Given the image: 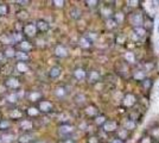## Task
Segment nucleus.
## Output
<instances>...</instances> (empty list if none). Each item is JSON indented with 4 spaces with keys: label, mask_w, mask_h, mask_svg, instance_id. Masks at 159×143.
I'll return each instance as SVG.
<instances>
[{
    "label": "nucleus",
    "mask_w": 159,
    "mask_h": 143,
    "mask_svg": "<svg viewBox=\"0 0 159 143\" xmlns=\"http://www.w3.org/2000/svg\"><path fill=\"white\" fill-rule=\"evenodd\" d=\"M23 31H24L25 36H27V37H35L36 33H37V27H36V25L33 23H29V24H26L23 27Z\"/></svg>",
    "instance_id": "1"
},
{
    "label": "nucleus",
    "mask_w": 159,
    "mask_h": 143,
    "mask_svg": "<svg viewBox=\"0 0 159 143\" xmlns=\"http://www.w3.org/2000/svg\"><path fill=\"white\" fill-rule=\"evenodd\" d=\"M5 85H6V87H8V88H11V90H17V88L20 86V81H19L17 78L11 76V78H8V79L6 80Z\"/></svg>",
    "instance_id": "2"
},
{
    "label": "nucleus",
    "mask_w": 159,
    "mask_h": 143,
    "mask_svg": "<svg viewBox=\"0 0 159 143\" xmlns=\"http://www.w3.org/2000/svg\"><path fill=\"white\" fill-rule=\"evenodd\" d=\"M130 20H131V24H133L137 27H140V25L143 23V17H141L140 13H133L131 16V19Z\"/></svg>",
    "instance_id": "3"
},
{
    "label": "nucleus",
    "mask_w": 159,
    "mask_h": 143,
    "mask_svg": "<svg viewBox=\"0 0 159 143\" xmlns=\"http://www.w3.org/2000/svg\"><path fill=\"white\" fill-rule=\"evenodd\" d=\"M39 111H42V112H50L51 110H52V104L50 103V102H48V100H42V102H39Z\"/></svg>",
    "instance_id": "4"
},
{
    "label": "nucleus",
    "mask_w": 159,
    "mask_h": 143,
    "mask_svg": "<svg viewBox=\"0 0 159 143\" xmlns=\"http://www.w3.org/2000/svg\"><path fill=\"white\" fill-rule=\"evenodd\" d=\"M36 25V27H37V30H39V31H42V32H45V31H48L49 30V23L46 21V20H44V19H39V20H37V23L35 24Z\"/></svg>",
    "instance_id": "5"
},
{
    "label": "nucleus",
    "mask_w": 159,
    "mask_h": 143,
    "mask_svg": "<svg viewBox=\"0 0 159 143\" xmlns=\"http://www.w3.org/2000/svg\"><path fill=\"white\" fill-rule=\"evenodd\" d=\"M19 127H20V129H21V130L27 131V130H31V129H32L33 124H32V122H31V121H29V119H23V121H20Z\"/></svg>",
    "instance_id": "6"
},
{
    "label": "nucleus",
    "mask_w": 159,
    "mask_h": 143,
    "mask_svg": "<svg viewBox=\"0 0 159 143\" xmlns=\"http://www.w3.org/2000/svg\"><path fill=\"white\" fill-rule=\"evenodd\" d=\"M55 54H56V56H58V57H66V56L68 55V50H67L63 45H57L56 49H55Z\"/></svg>",
    "instance_id": "7"
},
{
    "label": "nucleus",
    "mask_w": 159,
    "mask_h": 143,
    "mask_svg": "<svg viewBox=\"0 0 159 143\" xmlns=\"http://www.w3.org/2000/svg\"><path fill=\"white\" fill-rule=\"evenodd\" d=\"M19 49H20V51H23V53H27V51H30V50L32 49V45H31V43L27 42V41H21V42L19 43Z\"/></svg>",
    "instance_id": "8"
},
{
    "label": "nucleus",
    "mask_w": 159,
    "mask_h": 143,
    "mask_svg": "<svg viewBox=\"0 0 159 143\" xmlns=\"http://www.w3.org/2000/svg\"><path fill=\"white\" fill-rule=\"evenodd\" d=\"M61 73H62V69L60 68V67H52L51 69H50V72H49V76L50 78H52V79H57L60 75H61Z\"/></svg>",
    "instance_id": "9"
},
{
    "label": "nucleus",
    "mask_w": 159,
    "mask_h": 143,
    "mask_svg": "<svg viewBox=\"0 0 159 143\" xmlns=\"http://www.w3.org/2000/svg\"><path fill=\"white\" fill-rule=\"evenodd\" d=\"M134 103H135V97H134L133 94H127V96L125 97V99H124V105L127 106V107L132 106Z\"/></svg>",
    "instance_id": "10"
},
{
    "label": "nucleus",
    "mask_w": 159,
    "mask_h": 143,
    "mask_svg": "<svg viewBox=\"0 0 159 143\" xmlns=\"http://www.w3.org/2000/svg\"><path fill=\"white\" fill-rule=\"evenodd\" d=\"M8 117H10L11 119H20V118L23 117V112H21L19 109H14V110H12V111L8 113Z\"/></svg>",
    "instance_id": "11"
},
{
    "label": "nucleus",
    "mask_w": 159,
    "mask_h": 143,
    "mask_svg": "<svg viewBox=\"0 0 159 143\" xmlns=\"http://www.w3.org/2000/svg\"><path fill=\"white\" fill-rule=\"evenodd\" d=\"M103 128H105V130H106V131L112 133V131H114V130L116 129V123H115V122H113V121H108V122H106V123H105Z\"/></svg>",
    "instance_id": "12"
},
{
    "label": "nucleus",
    "mask_w": 159,
    "mask_h": 143,
    "mask_svg": "<svg viewBox=\"0 0 159 143\" xmlns=\"http://www.w3.org/2000/svg\"><path fill=\"white\" fill-rule=\"evenodd\" d=\"M74 131V128L71 127V125H68V124H64V125H62L61 128H60V133L62 134V135H69V134H71Z\"/></svg>",
    "instance_id": "13"
},
{
    "label": "nucleus",
    "mask_w": 159,
    "mask_h": 143,
    "mask_svg": "<svg viewBox=\"0 0 159 143\" xmlns=\"http://www.w3.org/2000/svg\"><path fill=\"white\" fill-rule=\"evenodd\" d=\"M14 141V136L10 134H2L0 136V142L1 143H12Z\"/></svg>",
    "instance_id": "14"
},
{
    "label": "nucleus",
    "mask_w": 159,
    "mask_h": 143,
    "mask_svg": "<svg viewBox=\"0 0 159 143\" xmlns=\"http://www.w3.org/2000/svg\"><path fill=\"white\" fill-rule=\"evenodd\" d=\"M18 141H19V143H31L32 142V136L29 134H23L21 136H19Z\"/></svg>",
    "instance_id": "15"
},
{
    "label": "nucleus",
    "mask_w": 159,
    "mask_h": 143,
    "mask_svg": "<svg viewBox=\"0 0 159 143\" xmlns=\"http://www.w3.org/2000/svg\"><path fill=\"white\" fill-rule=\"evenodd\" d=\"M80 45L82 48H89L91 45V41L88 37H81L80 38Z\"/></svg>",
    "instance_id": "16"
},
{
    "label": "nucleus",
    "mask_w": 159,
    "mask_h": 143,
    "mask_svg": "<svg viewBox=\"0 0 159 143\" xmlns=\"http://www.w3.org/2000/svg\"><path fill=\"white\" fill-rule=\"evenodd\" d=\"M17 70L19 73H26V72H29V67L25 62H18L17 63Z\"/></svg>",
    "instance_id": "17"
},
{
    "label": "nucleus",
    "mask_w": 159,
    "mask_h": 143,
    "mask_svg": "<svg viewBox=\"0 0 159 143\" xmlns=\"http://www.w3.org/2000/svg\"><path fill=\"white\" fill-rule=\"evenodd\" d=\"M4 56H5V57H8V59H12V57L15 56V50H14L12 47L6 48L5 51H4Z\"/></svg>",
    "instance_id": "18"
},
{
    "label": "nucleus",
    "mask_w": 159,
    "mask_h": 143,
    "mask_svg": "<svg viewBox=\"0 0 159 143\" xmlns=\"http://www.w3.org/2000/svg\"><path fill=\"white\" fill-rule=\"evenodd\" d=\"M14 57H17V59L19 60V62H24V61H27V60H29V55H27L26 53H23V51L15 53V56H14Z\"/></svg>",
    "instance_id": "19"
},
{
    "label": "nucleus",
    "mask_w": 159,
    "mask_h": 143,
    "mask_svg": "<svg viewBox=\"0 0 159 143\" xmlns=\"http://www.w3.org/2000/svg\"><path fill=\"white\" fill-rule=\"evenodd\" d=\"M74 74H75V78H76L77 80H83V79L85 78V72H84L82 68H77V69L74 72Z\"/></svg>",
    "instance_id": "20"
},
{
    "label": "nucleus",
    "mask_w": 159,
    "mask_h": 143,
    "mask_svg": "<svg viewBox=\"0 0 159 143\" xmlns=\"http://www.w3.org/2000/svg\"><path fill=\"white\" fill-rule=\"evenodd\" d=\"M70 16L74 19H80L81 18V11H80L77 7H74V8L70 10Z\"/></svg>",
    "instance_id": "21"
},
{
    "label": "nucleus",
    "mask_w": 159,
    "mask_h": 143,
    "mask_svg": "<svg viewBox=\"0 0 159 143\" xmlns=\"http://www.w3.org/2000/svg\"><path fill=\"white\" fill-rule=\"evenodd\" d=\"M17 16H18V18H19L20 20H26V19L29 18V12L25 11V10H20V11H18Z\"/></svg>",
    "instance_id": "22"
},
{
    "label": "nucleus",
    "mask_w": 159,
    "mask_h": 143,
    "mask_svg": "<svg viewBox=\"0 0 159 143\" xmlns=\"http://www.w3.org/2000/svg\"><path fill=\"white\" fill-rule=\"evenodd\" d=\"M26 113H27L30 117H36V116H38L39 110H38L37 107H29V109L26 110Z\"/></svg>",
    "instance_id": "23"
},
{
    "label": "nucleus",
    "mask_w": 159,
    "mask_h": 143,
    "mask_svg": "<svg viewBox=\"0 0 159 143\" xmlns=\"http://www.w3.org/2000/svg\"><path fill=\"white\" fill-rule=\"evenodd\" d=\"M0 42H2V43H5V44H10V43L13 42V38H12V36H10V35H2V36L0 37Z\"/></svg>",
    "instance_id": "24"
},
{
    "label": "nucleus",
    "mask_w": 159,
    "mask_h": 143,
    "mask_svg": "<svg viewBox=\"0 0 159 143\" xmlns=\"http://www.w3.org/2000/svg\"><path fill=\"white\" fill-rule=\"evenodd\" d=\"M39 98H40V93L39 92H31V93H29L30 102H38Z\"/></svg>",
    "instance_id": "25"
},
{
    "label": "nucleus",
    "mask_w": 159,
    "mask_h": 143,
    "mask_svg": "<svg viewBox=\"0 0 159 143\" xmlns=\"http://www.w3.org/2000/svg\"><path fill=\"white\" fill-rule=\"evenodd\" d=\"M17 99H18V94H17V93H10V94L7 96V98H6V100H7L8 103H11V104H14V103L17 102Z\"/></svg>",
    "instance_id": "26"
},
{
    "label": "nucleus",
    "mask_w": 159,
    "mask_h": 143,
    "mask_svg": "<svg viewBox=\"0 0 159 143\" xmlns=\"http://www.w3.org/2000/svg\"><path fill=\"white\" fill-rule=\"evenodd\" d=\"M8 11H10V8H8V6L6 4H0V16L1 17L6 16L8 13Z\"/></svg>",
    "instance_id": "27"
},
{
    "label": "nucleus",
    "mask_w": 159,
    "mask_h": 143,
    "mask_svg": "<svg viewBox=\"0 0 159 143\" xmlns=\"http://www.w3.org/2000/svg\"><path fill=\"white\" fill-rule=\"evenodd\" d=\"M99 73L96 72V70H94V72H91L90 73V76H89V81L90 82H96V81H99Z\"/></svg>",
    "instance_id": "28"
},
{
    "label": "nucleus",
    "mask_w": 159,
    "mask_h": 143,
    "mask_svg": "<svg viewBox=\"0 0 159 143\" xmlns=\"http://www.w3.org/2000/svg\"><path fill=\"white\" fill-rule=\"evenodd\" d=\"M12 38H13V42H21L23 41V36L20 35V32H14L12 35Z\"/></svg>",
    "instance_id": "29"
},
{
    "label": "nucleus",
    "mask_w": 159,
    "mask_h": 143,
    "mask_svg": "<svg viewBox=\"0 0 159 143\" xmlns=\"http://www.w3.org/2000/svg\"><path fill=\"white\" fill-rule=\"evenodd\" d=\"M85 113H87L88 116H94V115H96V109H95L94 106H88V107L85 109Z\"/></svg>",
    "instance_id": "30"
},
{
    "label": "nucleus",
    "mask_w": 159,
    "mask_h": 143,
    "mask_svg": "<svg viewBox=\"0 0 159 143\" xmlns=\"http://www.w3.org/2000/svg\"><path fill=\"white\" fill-rule=\"evenodd\" d=\"M134 33H137V39H138L139 37H143V36L145 35V30H144L143 27H137V29L134 30Z\"/></svg>",
    "instance_id": "31"
},
{
    "label": "nucleus",
    "mask_w": 159,
    "mask_h": 143,
    "mask_svg": "<svg viewBox=\"0 0 159 143\" xmlns=\"http://www.w3.org/2000/svg\"><path fill=\"white\" fill-rule=\"evenodd\" d=\"M55 93H56L57 97H64V94H66V90H64V87H57Z\"/></svg>",
    "instance_id": "32"
},
{
    "label": "nucleus",
    "mask_w": 159,
    "mask_h": 143,
    "mask_svg": "<svg viewBox=\"0 0 159 143\" xmlns=\"http://www.w3.org/2000/svg\"><path fill=\"white\" fill-rule=\"evenodd\" d=\"M134 79H135V80H144V79H145L144 72H137V73L134 74Z\"/></svg>",
    "instance_id": "33"
},
{
    "label": "nucleus",
    "mask_w": 159,
    "mask_h": 143,
    "mask_svg": "<svg viewBox=\"0 0 159 143\" xmlns=\"http://www.w3.org/2000/svg\"><path fill=\"white\" fill-rule=\"evenodd\" d=\"M125 59L128 61V62H134V55L132 53H126L125 54Z\"/></svg>",
    "instance_id": "34"
},
{
    "label": "nucleus",
    "mask_w": 159,
    "mask_h": 143,
    "mask_svg": "<svg viewBox=\"0 0 159 143\" xmlns=\"http://www.w3.org/2000/svg\"><path fill=\"white\" fill-rule=\"evenodd\" d=\"M10 127V123L7 121H0V129L4 130V129H7Z\"/></svg>",
    "instance_id": "35"
},
{
    "label": "nucleus",
    "mask_w": 159,
    "mask_h": 143,
    "mask_svg": "<svg viewBox=\"0 0 159 143\" xmlns=\"http://www.w3.org/2000/svg\"><path fill=\"white\" fill-rule=\"evenodd\" d=\"M122 20H124V14H122L121 12L116 13V16H115V21H118V23H121Z\"/></svg>",
    "instance_id": "36"
},
{
    "label": "nucleus",
    "mask_w": 159,
    "mask_h": 143,
    "mask_svg": "<svg viewBox=\"0 0 159 143\" xmlns=\"http://www.w3.org/2000/svg\"><path fill=\"white\" fill-rule=\"evenodd\" d=\"M52 4L55 6H57V7H62L64 5V1L63 0H55V1H52Z\"/></svg>",
    "instance_id": "37"
},
{
    "label": "nucleus",
    "mask_w": 159,
    "mask_h": 143,
    "mask_svg": "<svg viewBox=\"0 0 159 143\" xmlns=\"http://www.w3.org/2000/svg\"><path fill=\"white\" fill-rule=\"evenodd\" d=\"M95 122H96V124H102V123L105 122V117H103V116H100V117H97V118L95 119Z\"/></svg>",
    "instance_id": "38"
},
{
    "label": "nucleus",
    "mask_w": 159,
    "mask_h": 143,
    "mask_svg": "<svg viewBox=\"0 0 159 143\" xmlns=\"http://www.w3.org/2000/svg\"><path fill=\"white\" fill-rule=\"evenodd\" d=\"M125 127H126V130H127V129H133V128H134V123H133V122H127V123L125 124Z\"/></svg>",
    "instance_id": "39"
},
{
    "label": "nucleus",
    "mask_w": 159,
    "mask_h": 143,
    "mask_svg": "<svg viewBox=\"0 0 159 143\" xmlns=\"http://www.w3.org/2000/svg\"><path fill=\"white\" fill-rule=\"evenodd\" d=\"M153 109H155V112L159 113V99L156 100V103H155V105H153Z\"/></svg>",
    "instance_id": "40"
},
{
    "label": "nucleus",
    "mask_w": 159,
    "mask_h": 143,
    "mask_svg": "<svg viewBox=\"0 0 159 143\" xmlns=\"http://www.w3.org/2000/svg\"><path fill=\"white\" fill-rule=\"evenodd\" d=\"M76 102H77V103H83V102H84V96H82V94H81V96H77V97H76Z\"/></svg>",
    "instance_id": "41"
},
{
    "label": "nucleus",
    "mask_w": 159,
    "mask_h": 143,
    "mask_svg": "<svg viewBox=\"0 0 159 143\" xmlns=\"http://www.w3.org/2000/svg\"><path fill=\"white\" fill-rule=\"evenodd\" d=\"M107 26H109V27H114V26H115V21H113V20L107 21Z\"/></svg>",
    "instance_id": "42"
},
{
    "label": "nucleus",
    "mask_w": 159,
    "mask_h": 143,
    "mask_svg": "<svg viewBox=\"0 0 159 143\" xmlns=\"http://www.w3.org/2000/svg\"><path fill=\"white\" fill-rule=\"evenodd\" d=\"M102 12L105 13V16H109V14H110V10H107V8H103Z\"/></svg>",
    "instance_id": "43"
},
{
    "label": "nucleus",
    "mask_w": 159,
    "mask_h": 143,
    "mask_svg": "<svg viewBox=\"0 0 159 143\" xmlns=\"http://www.w3.org/2000/svg\"><path fill=\"white\" fill-rule=\"evenodd\" d=\"M87 4H88L89 6H94L95 4H97V1H95V0H93V1H87Z\"/></svg>",
    "instance_id": "44"
},
{
    "label": "nucleus",
    "mask_w": 159,
    "mask_h": 143,
    "mask_svg": "<svg viewBox=\"0 0 159 143\" xmlns=\"http://www.w3.org/2000/svg\"><path fill=\"white\" fill-rule=\"evenodd\" d=\"M153 135H155L156 137H159V128L156 129V130H153Z\"/></svg>",
    "instance_id": "45"
},
{
    "label": "nucleus",
    "mask_w": 159,
    "mask_h": 143,
    "mask_svg": "<svg viewBox=\"0 0 159 143\" xmlns=\"http://www.w3.org/2000/svg\"><path fill=\"white\" fill-rule=\"evenodd\" d=\"M119 135H120V137H121V139H124V137L126 136V131H120V133H119Z\"/></svg>",
    "instance_id": "46"
},
{
    "label": "nucleus",
    "mask_w": 159,
    "mask_h": 143,
    "mask_svg": "<svg viewBox=\"0 0 159 143\" xmlns=\"http://www.w3.org/2000/svg\"><path fill=\"white\" fill-rule=\"evenodd\" d=\"M89 142H90V143H96V142H97V140H96V137H91Z\"/></svg>",
    "instance_id": "47"
},
{
    "label": "nucleus",
    "mask_w": 159,
    "mask_h": 143,
    "mask_svg": "<svg viewBox=\"0 0 159 143\" xmlns=\"http://www.w3.org/2000/svg\"><path fill=\"white\" fill-rule=\"evenodd\" d=\"M143 143H151V141H150V139H147V137H146V139H144V140H143Z\"/></svg>",
    "instance_id": "48"
},
{
    "label": "nucleus",
    "mask_w": 159,
    "mask_h": 143,
    "mask_svg": "<svg viewBox=\"0 0 159 143\" xmlns=\"http://www.w3.org/2000/svg\"><path fill=\"white\" fill-rule=\"evenodd\" d=\"M113 143H124V142H122L120 139H116V140H114V141H113Z\"/></svg>",
    "instance_id": "49"
},
{
    "label": "nucleus",
    "mask_w": 159,
    "mask_h": 143,
    "mask_svg": "<svg viewBox=\"0 0 159 143\" xmlns=\"http://www.w3.org/2000/svg\"><path fill=\"white\" fill-rule=\"evenodd\" d=\"M130 4H132V6H137L138 5V1H130Z\"/></svg>",
    "instance_id": "50"
},
{
    "label": "nucleus",
    "mask_w": 159,
    "mask_h": 143,
    "mask_svg": "<svg viewBox=\"0 0 159 143\" xmlns=\"http://www.w3.org/2000/svg\"><path fill=\"white\" fill-rule=\"evenodd\" d=\"M63 143H74V141H71V140H67L66 142H63Z\"/></svg>",
    "instance_id": "51"
},
{
    "label": "nucleus",
    "mask_w": 159,
    "mask_h": 143,
    "mask_svg": "<svg viewBox=\"0 0 159 143\" xmlns=\"http://www.w3.org/2000/svg\"><path fill=\"white\" fill-rule=\"evenodd\" d=\"M33 143H45L44 141H36V142H33Z\"/></svg>",
    "instance_id": "52"
},
{
    "label": "nucleus",
    "mask_w": 159,
    "mask_h": 143,
    "mask_svg": "<svg viewBox=\"0 0 159 143\" xmlns=\"http://www.w3.org/2000/svg\"><path fill=\"white\" fill-rule=\"evenodd\" d=\"M2 57H4V55H2V54H1V53H0V61H1V60H2Z\"/></svg>",
    "instance_id": "53"
},
{
    "label": "nucleus",
    "mask_w": 159,
    "mask_h": 143,
    "mask_svg": "<svg viewBox=\"0 0 159 143\" xmlns=\"http://www.w3.org/2000/svg\"><path fill=\"white\" fill-rule=\"evenodd\" d=\"M0 121H1V115H0Z\"/></svg>",
    "instance_id": "54"
}]
</instances>
